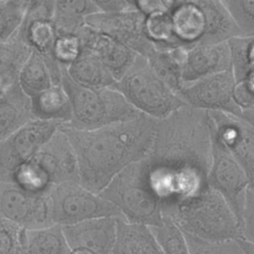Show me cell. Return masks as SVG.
Wrapping results in <instances>:
<instances>
[{
	"mask_svg": "<svg viewBox=\"0 0 254 254\" xmlns=\"http://www.w3.org/2000/svg\"><path fill=\"white\" fill-rule=\"evenodd\" d=\"M143 162L162 214L204 190L211 163L207 112L185 105L157 120Z\"/></svg>",
	"mask_w": 254,
	"mask_h": 254,
	"instance_id": "obj_1",
	"label": "cell"
},
{
	"mask_svg": "<svg viewBox=\"0 0 254 254\" xmlns=\"http://www.w3.org/2000/svg\"><path fill=\"white\" fill-rule=\"evenodd\" d=\"M157 120L146 115L92 130L60 128L70 142L78 166V183L99 193L127 166L143 159Z\"/></svg>",
	"mask_w": 254,
	"mask_h": 254,
	"instance_id": "obj_2",
	"label": "cell"
},
{
	"mask_svg": "<svg viewBox=\"0 0 254 254\" xmlns=\"http://www.w3.org/2000/svg\"><path fill=\"white\" fill-rule=\"evenodd\" d=\"M184 233L205 241L242 239L240 226L225 199L207 187L200 193L163 212Z\"/></svg>",
	"mask_w": 254,
	"mask_h": 254,
	"instance_id": "obj_3",
	"label": "cell"
},
{
	"mask_svg": "<svg viewBox=\"0 0 254 254\" xmlns=\"http://www.w3.org/2000/svg\"><path fill=\"white\" fill-rule=\"evenodd\" d=\"M61 84L71 104V120L65 126L72 129L92 130L143 115L113 87L89 88L74 83L64 67H62Z\"/></svg>",
	"mask_w": 254,
	"mask_h": 254,
	"instance_id": "obj_4",
	"label": "cell"
},
{
	"mask_svg": "<svg viewBox=\"0 0 254 254\" xmlns=\"http://www.w3.org/2000/svg\"><path fill=\"white\" fill-rule=\"evenodd\" d=\"M98 194L128 222L158 226L163 221L161 203L151 189L143 159L123 169Z\"/></svg>",
	"mask_w": 254,
	"mask_h": 254,
	"instance_id": "obj_5",
	"label": "cell"
},
{
	"mask_svg": "<svg viewBox=\"0 0 254 254\" xmlns=\"http://www.w3.org/2000/svg\"><path fill=\"white\" fill-rule=\"evenodd\" d=\"M112 87L138 112L156 120L166 118L186 105L141 56H137L131 67Z\"/></svg>",
	"mask_w": 254,
	"mask_h": 254,
	"instance_id": "obj_6",
	"label": "cell"
},
{
	"mask_svg": "<svg viewBox=\"0 0 254 254\" xmlns=\"http://www.w3.org/2000/svg\"><path fill=\"white\" fill-rule=\"evenodd\" d=\"M48 195L53 224L67 226L93 218H123L113 204L83 188L78 182L56 185Z\"/></svg>",
	"mask_w": 254,
	"mask_h": 254,
	"instance_id": "obj_7",
	"label": "cell"
},
{
	"mask_svg": "<svg viewBox=\"0 0 254 254\" xmlns=\"http://www.w3.org/2000/svg\"><path fill=\"white\" fill-rule=\"evenodd\" d=\"M211 163L207 185L227 202L238 220L249 188L254 187L238 162L211 135Z\"/></svg>",
	"mask_w": 254,
	"mask_h": 254,
	"instance_id": "obj_8",
	"label": "cell"
},
{
	"mask_svg": "<svg viewBox=\"0 0 254 254\" xmlns=\"http://www.w3.org/2000/svg\"><path fill=\"white\" fill-rule=\"evenodd\" d=\"M48 194L31 193L0 179V218L23 229L50 226L53 223Z\"/></svg>",
	"mask_w": 254,
	"mask_h": 254,
	"instance_id": "obj_9",
	"label": "cell"
},
{
	"mask_svg": "<svg viewBox=\"0 0 254 254\" xmlns=\"http://www.w3.org/2000/svg\"><path fill=\"white\" fill-rule=\"evenodd\" d=\"M55 1H28L25 17L18 35L32 49L46 61L54 82H59L62 67L52 57V49L57 38L53 23Z\"/></svg>",
	"mask_w": 254,
	"mask_h": 254,
	"instance_id": "obj_10",
	"label": "cell"
},
{
	"mask_svg": "<svg viewBox=\"0 0 254 254\" xmlns=\"http://www.w3.org/2000/svg\"><path fill=\"white\" fill-rule=\"evenodd\" d=\"M62 126L58 122L32 119L0 143V179L32 159Z\"/></svg>",
	"mask_w": 254,
	"mask_h": 254,
	"instance_id": "obj_11",
	"label": "cell"
},
{
	"mask_svg": "<svg viewBox=\"0 0 254 254\" xmlns=\"http://www.w3.org/2000/svg\"><path fill=\"white\" fill-rule=\"evenodd\" d=\"M233 86L231 72L224 71L184 84L178 96L190 107L206 112H223L243 119L233 100Z\"/></svg>",
	"mask_w": 254,
	"mask_h": 254,
	"instance_id": "obj_12",
	"label": "cell"
},
{
	"mask_svg": "<svg viewBox=\"0 0 254 254\" xmlns=\"http://www.w3.org/2000/svg\"><path fill=\"white\" fill-rule=\"evenodd\" d=\"M207 114L212 137L254 182V124L223 112L209 111Z\"/></svg>",
	"mask_w": 254,
	"mask_h": 254,
	"instance_id": "obj_13",
	"label": "cell"
},
{
	"mask_svg": "<svg viewBox=\"0 0 254 254\" xmlns=\"http://www.w3.org/2000/svg\"><path fill=\"white\" fill-rule=\"evenodd\" d=\"M144 22L145 17L134 10L121 13L98 12L87 17L85 25L145 58L154 47L146 37Z\"/></svg>",
	"mask_w": 254,
	"mask_h": 254,
	"instance_id": "obj_14",
	"label": "cell"
},
{
	"mask_svg": "<svg viewBox=\"0 0 254 254\" xmlns=\"http://www.w3.org/2000/svg\"><path fill=\"white\" fill-rule=\"evenodd\" d=\"M168 13L179 46L213 45L207 0H172Z\"/></svg>",
	"mask_w": 254,
	"mask_h": 254,
	"instance_id": "obj_15",
	"label": "cell"
},
{
	"mask_svg": "<svg viewBox=\"0 0 254 254\" xmlns=\"http://www.w3.org/2000/svg\"><path fill=\"white\" fill-rule=\"evenodd\" d=\"M49 177L53 186L78 182V166L73 148L59 128L50 140L32 158Z\"/></svg>",
	"mask_w": 254,
	"mask_h": 254,
	"instance_id": "obj_16",
	"label": "cell"
},
{
	"mask_svg": "<svg viewBox=\"0 0 254 254\" xmlns=\"http://www.w3.org/2000/svg\"><path fill=\"white\" fill-rule=\"evenodd\" d=\"M116 217H100L62 226L70 250L87 249L94 254H112L116 239Z\"/></svg>",
	"mask_w": 254,
	"mask_h": 254,
	"instance_id": "obj_17",
	"label": "cell"
},
{
	"mask_svg": "<svg viewBox=\"0 0 254 254\" xmlns=\"http://www.w3.org/2000/svg\"><path fill=\"white\" fill-rule=\"evenodd\" d=\"M82 49L90 51L109 70L115 80H119L131 67L137 54L123 44L84 26L77 34Z\"/></svg>",
	"mask_w": 254,
	"mask_h": 254,
	"instance_id": "obj_18",
	"label": "cell"
},
{
	"mask_svg": "<svg viewBox=\"0 0 254 254\" xmlns=\"http://www.w3.org/2000/svg\"><path fill=\"white\" fill-rule=\"evenodd\" d=\"M224 71H230L226 42L187 47L181 72L183 85Z\"/></svg>",
	"mask_w": 254,
	"mask_h": 254,
	"instance_id": "obj_19",
	"label": "cell"
},
{
	"mask_svg": "<svg viewBox=\"0 0 254 254\" xmlns=\"http://www.w3.org/2000/svg\"><path fill=\"white\" fill-rule=\"evenodd\" d=\"M33 119L68 124L71 120V104L68 95L61 83L30 98Z\"/></svg>",
	"mask_w": 254,
	"mask_h": 254,
	"instance_id": "obj_20",
	"label": "cell"
},
{
	"mask_svg": "<svg viewBox=\"0 0 254 254\" xmlns=\"http://www.w3.org/2000/svg\"><path fill=\"white\" fill-rule=\"evenodd\" d=\"M112 254H164L149 226L117 219Z\"/></svg>",
	"mask_w": 254,
	"mask_h": 254,
	"instance_id": "obj_21",
	"label": "cell"
},
{
	"mask_svg": "<svg viewBox=\"0 0 254 254\" xmlns=\"http://www.w3.org/2000/svg\"><path fill=\"white\" fill-rule=\"evenodd\" d=\"M32 119L30 98L18 83L0 93V143Z\"/></svg>",
	"mask_w": 254,
	"mask_h": 254,
	"instance_id": "obj_22",
	"label": "cell"
},
{
	"mask_svg": "<svg viewBox=\"0 0 254 254\" xmlns=\"http://www.w3.org/2000/svg\"><path fill=\"white\" fill-rule=\"evenodd\" d=\"M76 84L89 88L112 87L116 80L102 63L88 50L82 49L78 58L64 68Z\"/></svg>",
	"mask_w": 254,
	"mask_h": 254,
	"instance_id": "obj_23",
	"label": "cell"
},
{
	"mask_svg": "<svg viewBox=\"0 0 254 254\" xmlns=\"http://www.w3.org/2000/svg\"><path fill=\"white\" fill-rule=\"evenodd\" d=\"M98 8L91 0L55 1L53 23L57 35H76L85 26L86 18L98 13Z\"/></svg>",
	"mask_w": 254,
	"mask_h": 254,
	"instance_id": "obj_24",
	"label": "cell"
},
{
	"mask_svg": "<svg viewBox=\"0 0 254 254\" xmlns=\"http://www.w3.org/2000/svg\"><path fill=\"white\" fill-rule=\"evenodd\" d=\"M22 254H69L62 226L52 224L43 228L23 229Z\"/></svg>",
	"mask_w": 254,
	"mask_h": 254,
	"instance_id": "obj_25",
	"label": "cell"
},
{
	"mask_svg": "<svg viewBox=\"0 0 254 254\" xmlns=\"http://www.w3.org/2000/svg\"><path fill=\"white\" fill-rule=\"evenodd\" d=\"M186 49L187 47L183 46L172 50H157L153 48L145 57L152 70L176 94H178L183 85L181 72Z\"/></svg>",
	"mask_w": 254,
	"mask_h": 254,
	"instance_id": "obj_26",
	"label": "cell"
},
{
	"mask_svg": "<svg viewBox=\"0 0 254 254\" xmlns=\"http://www.w3.org/2000/svg\"><path fill=\"white\" fill-rule=\"evenodd\" d=\"M32 49L17 35L7 43H0V93L18 83L19 72Z\"/></svg>",
	"mask_w": 254,
	"mask_h": 254,
	"instance_id": "obj_27",
	"label": "cell"
},
{
	"mask_svg": "<svg viewBox=\"0 0 254 254\" xmlns=\"http://www.w3.org/2000/svg\"><path fill=\"white\" fill-rule=\"evenodd\" d=\"M18 84L29 98L55 84L45 59L37 52L32 51L23 64L19 72Z\"/></svg>",
	"mask_w": 254,
	"mask_h": 254,
	"instance_id": "obj_28",
	"label": "cell"
},
{
	"mask_svg": "<svg viewBox=\"0 0 254 254\" xmlns=\"http://www.w3.org/2000/svg\"><path fill=\"white\" fill-rule=\"evenodd\" d=\"M226 44L234 82L254 77V37H233Z\"/></svg>",
	"mask_w": 254,
	"mask_h": 254,
	"instance_id": "obj_29",
	"label": "cell"
},
{
	"mask_svg": "<svg viewBox=\"0 0 254 254\" xmlns=\"http://www.w3.org/2000/svg\"><path fill=\"white\" fill-rule=\"evenodd\" d=\"M149 227L164 254H190L185 233L169 217L163 216L160 225Z\"/></svg>",
	"mask_w": 254,
	"mask_h": 254,
	"instance_id": "obj_30",
	"label": "cell"
},
{
	"mask_svg": "<svg viewBox=\"0 0 254 254\" xmlns=\"http://www.w3.org/2000/svg\"><path fill=\"white\" fill-rule=\"evenodd\" d=\"M168 12L145 17L144 28L146 37L157 50H172L180 47L175 40Z\"/></svg>",
	"mask_w": 254,
	"mask_h": 254,
	"instance_id": "obj_31",
	"label": "cell"
},
{
	"mask_svg": "<svg viewBox=\"0 0 254 254\" xmlns=\"http://www.w3.org/2000/svg\"><path fill=\"white\" fill-rule=\"evenodd\" d=\"M28 1L0 0V43L13 40L22 26Z\"/></svg>",
	"mask_w": 254,
	"mask_h": 254,
	"instance_id": "obj_32",
	"label": "cell"
},
{
	"mask_svg": "<svg viewBox=\"0 0 254 254\" xmlns=\"http://www.w3.org/2000/svg\"><path fill=\"white\" fill-rule=\"evenodd\" d=\"M242 37H254V0H220Z\"/></svg>",
	"mask_w": 254,
	"mask_h": 254,
	"instance_id": "obj_33",
	"label": "cell"
},
{
	"mask_svg": "<svg viewBox=\"0 0 254 254\" xmlns=\"http://www.w3.org/2000/svg\"><path fill=\"white\" fill-rule=\"evenodd\" d=\"M81 50L82 47L78 36L59 35L52 49V57L61 67L66 68L78 58Z\"/></svg>",
	"mask_w": 254,
	"mask_h": 254,
	"instance_id": "obj_34",
	"label": "cell"
},
{
	"mask_svg": "<svg viewBox=\"0 0 254 254\" xmlns=\"http://www.w3.org/2000/svg\"><path fill=\"white\" fill-rule=\"evenodd\" d=\"M190 254H243L238 239L226 241H205L186 234Z\"/></svg>",
	"mask_w": 254,
	"mask_h": 254,
	"instance_id": "obj_35",
	"label": "cell"
},
{
	"mask_svg": "<svg viewBox=\"0 0 254 254\" xmlns=\"http://www.w3.org/2000/svg\"><path fill=\"white\" fill-rule=\"evenodd\" d=\"M254 77L234 82L233 100L242 113L245 121L253 124L254 121Z\"/></svg>",
	"mask_w": 254,
	"mask_h": 254,
	"instance_id": "obj_36",
	"label": "cell"
},
{
	"mask_svg": "<svg viewBox=\"0 0 254 254\" xmlns=\"http://www.w3.org/2000/svg\"><path fill=\"white\" fill-rule=\"evenodd\" d=\"M23 228L0 218V254H22Z\"/></svg>",
	"mask_w": 254,
	"mask_h": 254,
	"instance_id": "obj_37",
	"label": "cell"
},
{
	"mask_svg": "<svg viewBox=\"0 0 254 254\" xmlns=\"http://www.w3.org/2000/svg\"><path fill=\"white\" fill-rule=\"evenodd\" d=\"M254 187L249 188L239 218L242 239L253 242L254 238Z\"/></svg>",
	"mask_w": 254,
	"mask_h": 254,
	"instance_id": "obj_38",
	"label": "cell"
},
{
	"mask_svg": "<svg viewBox=\"0 0 254 254\" xmlns=\"http://www.w3.org/2000/svg\"><path fill=\"white\" fill-rule=\"evenodd\" d=\"M136 9L144 16L148 17L158 13L168 12L172 0H140L134 1Z\"/></svg>",
	"mask_w": 254,
	"mask_h": 254,
	"instance_id": "obj_39",
	"label": "cell"
},
{
	"mask_svg": "<svg viewBox=\"0 0 254 254\" xmlns=\"http://www.w3.org/2000/svg\"><path fill=\"white\" fill-rule=\"evenodd\" d=\"M95 5L102 13H121L137 10L134 1L128 0H95Z\"/></svg>",
	"mask_w": 254,
	"mask_h": 254,
	"instance_id": "obj_40",
	"label": "cell"
},
{
	"mask_svg": "<svg viewBox=\"0 0 254 254\" xmlns=\"http://www.w3.org/2000/svg\"><path fill=\"white\" fill-rule=\"evenodd\" d=\"M69 254H94L91 251L87 250V249H82V248H78V249H73L70 250Z\"/></svg>",
	"mask_w": 254,
	"mask_h": 254,
	"instance_id": "obj_41",
	"label": "cell"
}]
</instances>
